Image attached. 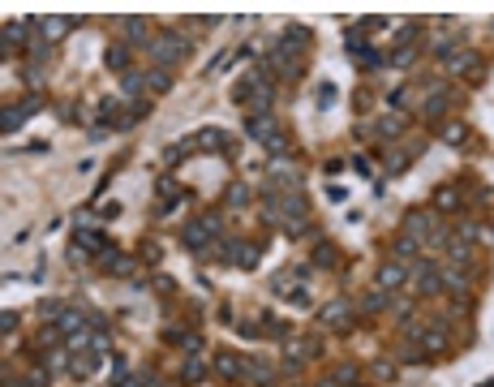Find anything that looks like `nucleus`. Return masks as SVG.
I'll return each instance as SVG.
<instances>
[{
    "label": "nucleus",
    "instance_id": "nucleus-39",
    "mask_svg": "<svg viewBox=\"0 0 494 387\" xmlns=\"http://www.w3.org/2000/svg\"><path fill=\"white\" fill-rule=\"evenodd\" d=\"M279 232H284V237H305V232H309V216H297V220H284V224H279Z\"/></svg>",
    "mask_w": 494,
    "mask_h": 387
},
{
    "label": "nucleus",
    "instance_id": "nucleus-2",
    "mask_svg": "<svg viewBox=\"0 0 494 387\" xmlns=\"http://www.w3.org/2000/svg\"><path fill=\"white\" fill-rule=\"evenodd\" d=\"M220 228H224V216L220 211H206V216H198V220H189L185 224V232H181V241H185V250H194V254H202L211 241L220 237Z\"/></svg>",
    "mask_w": 494,
    "mask_h": 387
},
{
    "label": "nucleus",
    "instance_id": "nucleus-43",
    "mask_svg": "<svg viewBox=\"0 0 494 387\" xmlns=\"http://www.w3.org/2000/svg\"><path fill=\"white\" fill-rule=\"evenodd\" d=\"M314 267H335V245H319V250H314Z\"/></svg>",
    "mask_w": 494,
    "mask_h": 387
},
{
    "label": "nucleus",
    "instance_id": "nucleus-37",
    "mask_svg": "<svg viewBox=\"0 0 494 387\" xmlns=\"http://www.w3.org/2000/svg\"><path fill=\"white\" fill-rule=\"evenodd\" d=\"M447 254H451V263H473V241H460V237H451Z\"/></svg>",
    "mask_w": 494,
    "mask_h": 387
},
{
    "label": "nucleus",
    "instance_id": "nucleus-22",
    "mask_svg": "<svg viewBox=\"0 0 494 387\" xmlns=\"http://www.w3.org/2000/svg\"><path fill=\"white\" fill-rule=\"evenodd\" d=\"M99 263H103V271H112V275H133L138 271V258H129V254H99Z\"/></svg>",
    "mask_w": 494,
    "mask_h": 387
},
{
    "label": "nucleus",
    "instance_id": "nucleus-55",
    "mask_svg": "<svg viewBox=\"0 0 494 387\" xmlns=\"http://www.w3.org/2000/svg\"><path fill=\"white\" fill-rule=\"evenodd\" d=\"M116 216H121V202H108V206H103V216H99V220H116Z\"/></svg>",
    "mask_w": 494,
    "mask_h": 387
},
{
    "label": "nucleus",
    "instance_id": "nucleus-41",
    "mask_svg": "<svg viewBox=\"0 0 494 387\" xmlns=\"http://www.w3.org/2000/svg\"><path fill=\"white\" fill-rule=\"evenodd\" d=\"M293 151V143H288V133H275L271 143H267V155H275V159H284Z\"/></svg>",
    "mask_w": 494,
    "mask_h": 387
},
{
    "label": "nucleus",
    "instance_id": "nucleus-46",
    "mask_svg": "<svg viewBox=\"0 0 494 387\" xmlns=\"http://www.w3.org/2000/svg\"><path fill=\"white\" fill-rule=\"evenodd\" d=\"M262 332H267V336H288V327L279 323L275 314H262Z\"/></svg>",
    "mask_w": 494,
    "mask_h": 387
},
{
    "label": "nucleus",
    "instance_id": "nucleus-9",
    "mask_svg": "<svg viewBox=\"0 0 494 387\" xmlns=\"http://www.w3.org/2000/svg\"><path fill=\"white\" fill-rule=\"evenodd\" d=\"M309 26H288L284 34H279V44H275V52L279 56H288V60H301L305 56V48H309Z\"/></svg>",
    "mask_w": 494,
    "mask_h": 387
},
{
    "label": "nucleus",
    "instance_id": "nucleus-56",
    "mask_svg": "<svg viewBox=\"0 0 494 387\" xmlns=\"http://www.w3.org/2000/svg\"><path fill=\"white\" fill-rule=\"evenodd\" d=\"M314 387H340L335 379H319V383H314Z\"/></svg>",
    "mask_w": 494,
    "mask_h": 387
},
{
    "label": "nucleus",
    "instance_id": "nucleus-33",
    "mask_svg": "<svg viewBox=\"0 0 494 387\" xmlns=\"http://www.w3.org/2000/svg\"><path fill=\"white\" fill-rule=\"evenodd\" d=\"M443 289L447 293H469V275L455 271V267H443Z\"/></svg>",
    "mask_w": 494,
    "mask_h": 387
},
{
    "label": "nucleus",
    "instance_id": "nucleus-44",
    "mask_svg": "<svg viewBox=\"0 0 494 387\" xmlns=\"http://www.w3.org/2000/svg\"><path fill=\"white\" fill-rule=\"evenodd\" d=\"M374 379H378V383L396 379V362H392V358H378V362H374Z\"/></svg>",
    "mask_w": 494,
    "mask_h": 387
},
{
    "label": "nucleus",
    "instance_id": "nucleus-29",
    "mask_svg": "<svg viewBox=\"0 0 494 387\" xmlns=\"http://www.w3.org/2000/svg\"><path fill=\"white\" fill-rule=\"evenodd\" d=\"M26 103H9V108H5V117H0V129H5V133H18L22 125H26Z\"/></svg>",
    "mask_w": 494,
    "mask_h": 387
},
{
    "label": "nucleus",
    "instance_id": "nucleus-24",
    "mask_svg": "<svg viewBox=\"0 0 494 387\" xmlns=\"http://www.w3.org/2000/svg\"><path fill=\"white\" fill-rule=\"evenodd\" d=\"M382 310H392V297H387V293L374 284V289L357 301V314H382Z\"/></svg>",
    "mask_w": 494,
    "mask_h": 387
},
{
    "label": "nucleus",
    "instance_id": "nucleus-19",
    "mask_svg": "<svg viewBox=\"0 0 494 387\" xmlns=\"http://www.w3.org/2000/svg\"><path fill=\"white\" fill-rule=\"evenodd\" d=\"M258 258H262V250H258V245H250V241H232V267H241V271H254V267H258Z\"/></svg>",
    "mask_w": 494,
    "mask_h": 387
},
{
    "label": "nucleus",
    "instance_id": "nucleus-3",
    "mask_svg": "<svg viewBox=\"0 0 494 387\" xmlns=\"http://www.w3.org/2000/svg\"><path fill=\"white\" fill-rule=\"evenodd\" d=\"M413 297H439L443 293V267H434V263H417L413 271H408V284H404Z\"/></svg>",
    "mask_w": 494,
    "mask_h": 387
},
{
    "label": "nucleus",
    "instance_id": "nucleus-14",
    "mask_svg": "<svg viewBox=\"0 0 494 387\" xmlns=\"http://www.w3.org/2000/svg\"><path fill=\"white\" fill-rule=\"evenodd\" d=\"M211 370H215L220 379H228V383H241V374H245V358L241 353H215V362H211Z\"/></svg>",
    "mask_w": 494,
    "mask_h": 387
},
{
    "label": "nucleus",
    "instance_id": "nucleus-47",
    "mask_svg": "<svg viewBox=\"0 0 494 387\" xmlns=\"http://www.w3.org/2000/svg\"><path fill=\"white\" fill-rule=\"evenodd\" d=\"M335 95H340V91H335L331 82H323V86H319V95H314V99H319V108H331V103H335Z\"/></svg>",
    "mask_w": 494,
    "mask_h": 387
},
{
    "label": "nucleus",
    "instance_id": "nucleus-32",
    "mask_svg": "<svg viewBox=\"0 0 494 387\" xmlns=\"http://www.w3.org/2000/svg\"><path fill=\"white\" fill-rule=\"evenodd\" d=\"M103 65H108V69H121V74H129V44H112L108 52H103Z\"/></svg>",
    "mask_w": 494,
    "mask_h": 387
},
{
    "label": "nucleus",
    "instance_id": "nucleus-35",
    "mask_svg": "<svg viewBox=\"0 0 494 387\" xmlns=\"http://www.w3.org/2000/svg\"><path fill=\"white\" fill-rule=\"evenodd\" d=\"M344 48H348L352 56H361V52L370 48V44H366V30H361V26H348V30H344Z\"/></svg>",
    "mask_w": 494,
    "mask_h": 387
},
{
    "label": "nucleus",
    "instance_id": "nucleus-8",
    "mask_svg": "<svg viewBox=\"0 0 494 387\" xmlns=\"http://www.w3.org/2000/svg\"><path fill=\"white\" fill-rule=\"evenodd\" d=\"M400 232L426 245V241H430V237L439 232V220H434V211H408V216H404V228H400Z\"/></svg>",
    "mask_w": 494,
    "mask_h": 387
},
{
    "label": "nucleus",
    "instance_id": "nucleus-12",
    "mask_svg": "<svg viewBox=\"0 0 494 387\" xmlns=\"http://www.w3.org/2000/svg\"><path fill=\"white\" fill-rule=\"evenodd\" d=\"M74 26H78V18H65V13H52V18H39V22H34V30L44 34V44H60Z\"/></svg>",
    "mask_w": 494,
    "mask_h": 387
},
{
    "label": "nucleus",
    "instance_id": "nucleus-16",
    "mask_svg": "<svg viewBox=\"0 0 494 387\" xmlns=\"http://www.w3.org/2000/svg\"><path fill=\"white\" fill-rule=\"evenodd\" d=\"M284 353H288V358H297V362H314V358H323V340H319V336L288 340V344H284Z\"/></svg>",
    "mask_w": 494,
    "mask_h": 387
},
{
    "label": "nucleus",
    "instance_id": "nucleus-34",
    "mask_svg": "<svg viewBox=\"0 0 494 387\" xmlns=\"http://www.w3.org/2000/svg\"><path fill=\"white\" fill-rule=\"evenodd\" d=\"M434 206L439 211H455V206H460V190H455V185H439L434 190Z\"/></svg>",
    "mask_w": 494,
    "mask_h": 387
},
{
    "label": "nucleus",
    "instance_id": "nucleus-54",
    "mask_svg": "<svg viewBox=\"0 0 494 387\" xmlns=\"http://www.w3.org/2000/svg\"><path fill=\"white\" fill-rule=\"evenodd\" d=\"M387 26H392L387 18H361V30H387Z\"/></svg>",
    "mask_w": 494,
    "mask_h": 387
},
{
    "label": "nucleus",
    "instance_id": "nucleus-38",
    "mask_svg": "<svg viewBox=\"0 0 494 387\" xmlns=\"http://www.w3.org/2000/svg\"><path fill=\"white\" fill-rule=\"evenodd\" d=\"M340 387H357V366H352V362H340L335 366V374H331Z\"/></svg>",
    "mask_w": 494,
    "mask_h": 387
},
{
    "label": "nucleus",
    "instance_id": "nucleus-7",
    "mask_svg": "<svg viewBox=\"0 0 494 387\" xmlns=\"http://www.w3.org/2000/svg\"><path fill=\"white\" fill-rule=\"evenodd\" d=\"M447 108H451V86L421 95V108H417V117H421V121H430V125H443V121H447Z\"/></svg>",
    "mask_w": 494,
    "mask_h": 387
},
{
    "label": "nucleus",
    "instance_id": "nucleus-23",
    "mask_svg": "<svg viewBox=\"0 0 494 387\" xmlns=\"http://www.w3.org/2000/svg\"><path fill=\"white\" fill-rule=\"evenodd\" d=\"M421 250H426V245H421V241H413V237H404V232L392 241V258H396V263H413Z\"/></svg>",
    "mask_w": 494,
    "mask_h": 387
},
{
    "label": "nucleus",
    "instance_id": "nucleus-10",
    "mask_svg": "<svg viewBox=\"0 0 494 387\" xmlns=\"http://www.w3.org/2000/svg\"><path fill=\"white\" fill-rule=\"evenodd\" d=\"M232 147V138L220 129V125H202L198 133H194V151H206V155H220V151H228Z\"/></svg>",
    "mask_w": 494,
    "mask_h": 387
},
{
    "label": "nucleus",
    "instance_id": "nucleus-31",
    "mask_svg": "<svg viewBox=\"0 0 494 387\" xmlns=\"http://www.w3.org/2000/svg\"><path fill=\"white\" fill-rule=\"evenodd\" d=\"M181 379H185V383H202V379H206V362H202V353H189V358L181 362Z\"/></svg>",
    "mask_w": 494,
    "mask_h": 387
},
{
    "label": "nucleus",
    "instance_id": "nucleus-42",
    "mask_svg": "<svg viewBox=\"0 0 494 387\" xmlns=\"http://www.w3.org/2000/svg\"><path fill=\"white\" fill-rule=\"evenodd\" d=\"M108 348H112L108 332H103V327H95V332H91V348H86V353H99V358H103V353H108Z\"/></svg>",
    "mask_w": 494,
    "mask_h": 387
},
{
    "label": "nucleus",
    "instance_id": "nucleus-27",
    "mask_svg": "<svg viewBox=\"0 0 494 387\" xmlns=\"http://www.w3.org/2000/svg\"><path fill=\"white\" fill-rule=\"evenodd\" d=\"M99 370V353H74V358H69V374H74V379H91Z\"/></svg>",
    "mask_w": 494,
    "mask_h": 387
},
{
    "label": "nucleus",
    "instance_id": "nucleus-28",
    "mask_svg": "<svg viewBox=\"0 0 494 387\" xmlns=\"http://www.w3.org/2000/svg\"><path fill=\"white\" fill-rule=\"evenodd\" d=\"M172 86H176V78L168 69H147V95H168Z\"/></svg>",
    "mask_w": 494,
    "mask_h": 387
},
{
    "label": "nucleus",
    "instance_id": "nucleus-40",
    "mask_svg": "<svg viewBox=\"0 0 494 387\" xmlns=\"http://www.w3.org/2000/svg\"><path fill=\"white\" fill-rule=\"evenodd\" d=\"M421 48V44H417ZM417 48H392V56H387V60H392L396 69H408L413 60H417Z\"/></svg>",
    "mask_w": 494,
    "mask_h": 387
},
{
    "label": "nucleus",
    "instance_id": "nucleus-26",
    "mask_svg": "<svg viewBox=\"0 0 494 387\" xmlns=\"http://www.w3.org/2000/svg\"><path fill=\"white\" fill-rule=\"evenodd\" d=\"M74 245H78V250H99V254H108V250H112V245H108V237H103V232H95V228H78Z\"/></svg>",
    "mask_w": 494,
    "mask_h": 387
},
{
    "label": "nucleus",
    "instance_id": "nucleus-6",
    "mask_svg": "<svg viewBox=\"0 0 494 387\" xmlns=\"http://www.w3.org/2000/svg\"><path fill=\"white\" fill-rule=\"evenodd\" d=\"M245 133H250L258 147H267L271 138L284 133V129H279V117L275 112H245Z\"/></svg>",
    "mask_w": 494,
    "mask_h": 387
},
{
    "label": "nucleus",
    "instance_id": "nucleus-51",
    "mask_svg": "<svg viewBox=\"0 0 494 387\" xmlns=\"http://www.w3.org/2000/svg\"><path fill=\"white\" fill-rule=\"evenodd\" d=\"M357 60H361V69H378V65H382V56H378L374 48H366V52L357 56Z\"/></svg>",
    "mask_w": 494,
    "mask_h": 387
},
{
    "label": "nucleus",
    "instance_id": "nucleus-21",
    "mask_svg": "<svg viewBox=\"0 0 494 387\" xmlns=\"http://www.w3.org/2000/svg\"><path fill=\"white\" fill-rule=\"evenodd\" d=\"M26 30H34V22H9L5 30H0V44H5V48H0V56H9V52L26 39Z\"/></svg>",
    "mask_w": 494,
    "mask_h": 387
},
{
    "label": "nucleus",
    "instance_id": "nucleus-13",
    "mask_svg": "<svg viewBox=\"0 0 494 387\" xmlns=\"http://www.w3.org/2000/svg\"><path fill=\"white\" fill-rule=\"evenodd\" d=\"M404 129H408V117L404 112H382L378 125H374V138H378V143H396Z\"/></svg>",
    "mask_w": 494,
    "mask_h": 387
},
{
    "label": "nucleus",
    "instance_id": "nucleus-53",
    "mask_svg": "<svg viewBox=\"0 0 494 387\" xmlns=\"http://www.w3.org/2000/svg\"><path fill=\"white\" fill-rule=\"evenodd\" d=\"M13 327H18V310H5V314H0V332H5V336H9Z\"/></svg>",
    "mask_w": 494,
    "mask_h": 387
},
{
    "label": "nucleus",
    "instance_id": "nucleus-4",
    "mask_svg": "<svg viewBox=\"0 0 494 387\" xmlns=\"http://www.w3.org/2000/svg\"><path fill=\"white\" fill-rule=\"evenodd\" d=\"M352 319H357V310H352L348 297H335L319 310V327H327V332H352Z\"/></svg>",
    "mask_w": 494,
    "mask_h": 387
},
{
    "label": "nucleus",
    "instance_id": "nucleus-20",
    "mask_svg": "<svg viewBox=\"0 0 494 387\" xmlns=\"http://www.w3.org/2000/svg\"><path fill=\"white\" fill-rule=\"evenodd\" d=\"M417 155H421V147H417V143H408L404 151H387V155H382V164H387V172L396 177V172H404V168H408Z\"/></svg>",
    "mask_w": 494,
    "mask_h": 387
},
{
    "label": "nucleus",
    "instance_id": "nucleus-17",
    "mask_svg": "<svg viewBox=\"0 0 494 387\" xmlns=\"http://www.w3.org/2000/svg\"><path fill=\"white\" fill-rule=\"evenodd\" d=\"M163 340H168V344H176L185 358H189V353H202V336H198V332H185V327H168V332H163Z\"/></svg>",
    "mask_w": 494,
    "mask_h": 387
},
{
    "label": "nucleus",
    "instance_id": "nucleus-52",
    "mask_svg": "<svg viewBox=\"0 0 494 387\" xmlns=\"http://www.w3.org/2000/svg\"><path fill=\"white\" fill-rule=\"evenodd\" d=\"M236 332H241L245 340H258V336H262V323H236Z\"/></svg>",
    "mask_w": 494,
    "mask_h": 387
},
{
    "label": "nucleus",
    "instance_id": "nucleus-36",
    "mask_svg": "<svg viewBox=\"0 0 494 387\" xmlns=\"http://www.w3.org/2000/svg\"><path fill=\"white\" fill-rule=\"evenodd\" d=\"M250 194H254V185H250V181H236V185H228L224 202H228V206H245V202H250Z\"/></svg>",
    "mask_w": 494,
    "mask_h": 387
},
{
    "label": "nucleus",
    "instance_id": "nucleus-1",
    "mask_svg": "<svg viewBox=\"0 0 494 387\" xmlns=\"http://www.w3.org/2000/svg\"><path fill=\"white\" fill-rule=\"evenodd\" d=\"M147 56H151L155 69H168V74H172V69L189 56V39H185V34H176V30H159V34H151Z\"/></svg>",
    "mask_w": 494,
    "mask_h": 387
},
{
    "label": "nucleus",
    "instance_id": "nucleus-15",
    "mask_svg": "<svg viewBox=\"0 0 494 387\" xmlns=\"http://www.w3.org/2000/svg\"><path fill=\"white\" fill-rule=\"evenodd\" d=\"M116 30L125 34V44H138V48L151 44V22H147V18H121Z\"/></svg>",
    "mask_w": 494,
    "mask_h": 387
},
{
    "label": "nucleus",
    "instance_id": "nucleus-48",
    "mask_svg": "<svg viewBox=\"0 0 494 387\" xmlns=\"http://www.w3.org/2000/svg\"><path fill=\"white\" fill-rule=\"evenodd\" d=\"M421 358H426V348H421V344H413V340L400 348V362H421Z\"/></svg>",
    "mask_w": 494,
    "mask_h": 387
},
{
    "label": "nucleus",
    "instance_id": "nucleus-30",
    "mask_svg": "<svg viewBox=\"0 0 494 387\" xmlns=\"http://www.w3.org/2000/svg\"><path fill=\"white\" fill-rule=\"evenodd\" d=\"M439 138H443L447 147H460L465 138H469V125H465V121H443V125H439Z\"/></svg>",
    "mask_w": 494,
    "mask_h": 387
},
{
    "label": "nucleus",
    "instance_id": "nucleus-49",
    "mask_svg": "<svg viewBox=\"0 0 494 387\" xmlns=\"http://www.w3.org/2000/svg\"><path fill=\"white\" fill-rule=\"evenodd\" d=\"M159 258H163V250H159V241H147V245H142V263H151V267H155Z\"/></svg>",
    "mask_w": 494,
    "mask_h": 387
},
{
    "label": "nucleus",
    "instance_id": "nucleus-11",
    "mask_svg": "<svg viewBox=\"0 0 494 387\" xmlns=\"http://www.w3.org/2000/svg\"><path fill=\"white\" fill-rule=\"evenodd\" d=\"M374 284H378V289H382L387 297H396V293H400V289L408 284V267H404V263H396V258H392V263H382V267H378V280H374Z\"/></svg>",
    "mask_w": 494,
    "mask_h": 387
},
{
    "label": "nucleus",
    "instance_id": "nucleus-25",
    "mask_svg": "<svg viewBox=\"0 0 494 387\" xmlns=\"http://www.w3.org/2000/svg\"><path fill=\"white\" fill-rule=\"evenodd\" d=\"M447 344L451 340H447V327L443 323H430L426 336H421V348H426V353H447Z\"/></svg>",
    "mask_w": 494,
    "mask_h": 387
},
{
    "label": "nucleus",
    "instance_id": "nucleus-5",
    "mask_svg": "<svg viewBox=\"0 0 494 387\" xmlns=\"http://www.w3.org/2000/svg\"><path fill=\"white\" fill-rule=\"evenodd\" d=\"M443 69H447V78H469V82H481V56H477V52H469V48H455V52L443 60Z\"/></svg>",
    "mask_w": 494,
    "mask_h": 387
},
{
    "label": "nucleus",
    "instance_id": "nucleus-18",
    "mask_svg": "<svg viewBox=\"0 0 494 387\" xmlns=\"http://www.w3.org/2000/svg\"><path fill=\"white\" fill-rule=\"evenodd\" d=\"M245 383H258V387H275V370L262 362V358H245Z\"/></svg>",
    "mask_w": 494,
    "mask_h": 387
},
{
    "label": "nucleus",
    "instance_id": "nucleus-45",
    "mask_svg": "<svg viewBox=\"0 0 494 387\" xmlns=\"http://www.w3.org/2000/svg\"><path fill=\"white\" fill-rule=\"evenodd\" d=\"M26 86H30V91L44 86V60H30V69H26Z\"/></svg>",
    "mask_w": 494,
    "mask_h": 387
},
{
    "label": "nucleus",
    "instance_id": "nucleus-50",
    "mask_svg": "<svg viewBox=\"0 0 494 387\" xmlns=\"http://www.w3.org/2000/svg\"><path fill=\"white\" fill-rule=\"evenodd\" d=\"M392 310H396V319L404 323V319H408V310H413V301H408V297H392Z\"/></svg>",
    "mask_w": 494,
    "mask_h": 387
}]
</instances>
